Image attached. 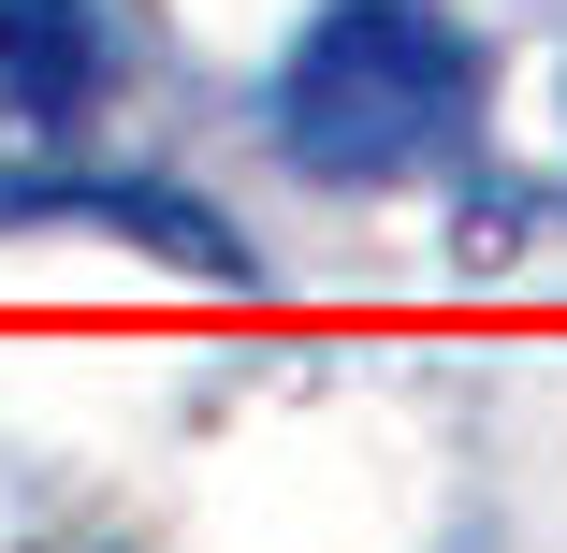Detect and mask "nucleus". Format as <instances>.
Here are the masks:
<instances>
[{"label":"nucleus","mask_w":567,"mask_h":553,"mask_svg":"<svg viewBox=\"0 0 567 553\" xmlns=\"http://www.w3.org/2000/svg\"><path fill=\"white\" fill-rule=\"evenodd\" d=\"M466 132H481V44L436 0H334L277 73V146L334 190L436 175Z\"/></svg>","instance_id":"1"}]
</instances>
